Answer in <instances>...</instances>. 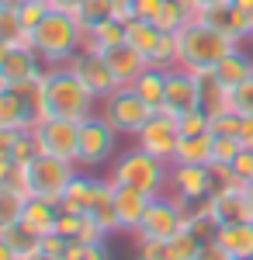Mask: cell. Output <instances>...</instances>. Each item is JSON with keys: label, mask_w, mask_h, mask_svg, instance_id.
Wrapping results in <instances>:
<instances>
[{"label": "cell", "mask_w": 253, "mask_h": 260, "mask_svg": "<svg viewBox=\"0 0 253 260\" xmlns=\"http://www.w3.org/2000/svg\"><path fill=\"white\" fill-rule=\"evenodd\" d=\"M31 94H35L39 118H70V121H83L90 115H98L101 101L87 90V83L70 66H49L42 73V80L31 87Z\"/></svg>", "instance_id": "1"}, {"label": "cell", "mask_w": 253, "mask_h": 260, "mask_svg": "<svg viewBox=\"0 0 253 260\" xmlns=\"http://www.w3.org/2000/svg\"><path fill=\"white\" fill-rule=\"evenodd\" d=\"M236 45H239V42L226 39V35H222L218 28H212L205 18L187 21V24L177 31V66H180V70H191V73L215 70Z\"/></svg>", "instance_id": "2"}, {"label": "cell", "mask_w": 253, "mask_h": 260, "mask_svg": "<svg viewBox=\"0 0 253 260\" xmlns=\"http://www.w3.org/2000/svg\"><path fill=\"white\" fill-rule=\"evenodd\" d=\"M31 35H35V52L45 59V66H66L83 49V24L77 21V14H66L56 7Z\"/></svg>", "instance_id": "3"}, {"label": "cell", "mask_w": 253, "mask_h": 260, "mask_svg": "<svg viewBox=\"0 0 253 260\" xmlns=\"http://www.w3.org/2000/svg\"><path fill=\"white\" fill-rule=\"evenodd\" d=\"M111 180H115V184L139 187V191L160 198V194H167V187H170V163L153 156V153H146L142 146H136V149L121 153V156L115 160Z\"/></svg>", "instance_id": "4"}, {"label": "cell", "mask_w": 253, "mask_h": 260, "mask_svg": "<svg viewBox=\"0 0 253 260\" xmlns=\"http://www.w3.org/2000/svg\"><path fill=\"white\" fill-rule=\"evenodd\" d=\"M125 42H132L146 56L149 66H160V70H174L177 66V35L163 31L156 21H149V18L125 21Z\"/></svg>", "instance_id": "5"}, {"label": "cell", "mask_w": 253, "mask_h": 260, "mask_svg": "<svg viewBox=\"0 0 253 260\" xmlns=\"http://www.w3.org/2000/svg\"><path fill=\"white\" fill-rule=\"evenodd\" d=\"M118 146V128L104 115H90L80 121V149H77V163L80 170H98L115 156Z\"/></svg>", "instance_id": "6"}, {"label": "cell", "mask_w": 253, "mask_h": 260, "mask_svg": "<svg viewBox=\"0 0 253 260\" xmlns=\"http://www.w3.org/2000/svg\"><path fill=\"white\" fill-rule=\"evenodd\" d=\"M101 115L118 128V136H132V139H136L139 132H142V125L156 115V108L146 104L132 87H118L111 98H104Z\"/></svg>", "instance_id": "7"}, {"label": "cell", "mask_w": 253, "mask_h": 260, "mask_svg": "<svg viewBox=\"0 0 253 260\" xmlns=\"http://www.w3.org/2000/svg\"><path fill=\"white\" fill-rule=\"evenodd\" d=\"M77 174H80L77 160H62V156H49V153H39L35 160L28 163L31 194H39V198H56L59 201Z\"/></svg>", "instance_id": "8"}, {"label": "cell", "mask_w": 253, "mask_h": 260, "mask_svg": "<svg viewBox=\"0 0 253 260\" xmlns=\"http://www.w3.org/2000/svg\"><path fill=\"white\" fill-rule=\"evenodd\" d=\"M184 219H187V205L167 191V194L153 198L149 212L142 215V225L136 229V240H170L184 229Z\"/></svg>", "instance_id": "9"}, {"label": "cell", "mask_w": 253, "mask_h": 260, "mask_svg": "<svg viewBox=\"0 0 253 260\" xmlns=\"http://www.w3.org/2000/svg\"><path fill=\"white\" fill-rule=\"evenodd\" d=\"M35 146L39 153H49V156H62V160H77L80 149V121L70 118H39L35 128Z\"/></svg>", "instance_id": "10"}, {"label": "cell", "mask_w": 253, "mask_h": 260, "mask_svg": "<svg viewBox=\"0 0 253 260\" xmlns=\"http://www.w3.org/2000/svg\"><path fill=\"white\" fill-rule=\"evenodd\" d=\"M49 66L35 49H0V87H35Z\"/></svg>", "instance_id": "11"}, {"label": "cell", "mask_w": 253, "mask_h": 260, "mask_svg": "<svg viewBox=\"0 0 253 260\" xmlns=\"http://www.w3.org/2000/svg\"><path fill=\"white\" fill-rule=\"evenodd\" d=\"M66 66H70V70L77 73L80 80L87 83V90H90L94 98H101V101L111 98L118 87H121V83H118V77H115V70L108 66V59H104V52H94V49H80V52H77V56H73L70 62H66Z\"/></svg>", "instance_id": "12"}, {"label": "cell", "mask_w": 253, "mask_h": 260, "mask_svg": "<svg viewBox=\"0 0 253 260\" xmlns=\"http://www.w3.org/2000/svg\"><path fill=\"white\" fill-rule=\"evenodd\" d=\"M177 142H180V125H177V115H170V111H156L136 136V146H142L146 153H153L167 163L174 160Z\"/></svg>", "instance_id": "13"}, {"label": "cell", "mask_w": 253, "mask_h": 260, "mask_svg": "<svg viewBox=\"0 0 253 260\" xmlns=\"http://www.w3.org/2000/svg\"><path fill=\"white\" fill-rule=\"evenodd\" d=\"M111 194H115V180L111 177H94L90 170H80L77 177L70 180V187L59 198V205L66 212H90V208H98L101 201L111 198Z\"/></svg>", "instance_id": "14"}, {"label": "cell", "mask_w": 253, "mask_h": 260, "mask_svg": "<svg viewBox=\"0 0 253 260\" xmlns=\"http://www.w3.org/2000/svg\"><path fill=\"white\" fill-rule=\"evenodd\" d=\"M177 201H184L187 208L208 198L212 191V167H195V163H170V187Z\"/></svg>", "instance_id": "15"}, {"label": "cell", "mask_w": 253, "mask_h": 260, "mask_svg": "<svg viewBox=\"0 0 253 260\" xmlns=\"http://www.w3.org/2000/svg\"><path fill=\"white\" fill-rule=\"evenodd\" d=\"M39 121V108H35V94L31 87H0V128H21L31 132Z\"/></svg>", "instance_id": "16"}, {"label": "cell", "mask_w": 253, "mask_h": 260, "mask_svg": "<svg viewBox=\"0 0 253 260\" xmlns=\"http://www.w3.org/2000/svg\"><path fill=\"white\" fill-rule=\"evenodd\" d=\"M191 108H201V87H198V77L191 70H167V101L160 111H170V115H184Z\"/></svg>", "instance_id": "17"}, {"label": "cell", "mask_w": 253, "mask_h": 260, "mask_svg": "<svg viewBox=\"0 0 253 260\" xmlns=\"http://www.w3.org/2000/svg\"><path fill=\"white\" fill-rule=\"evenodd\" d=\"M153 194L129 187V184H115V212H118V229L121 233H136L142 225V215L149 212Z\"/></svg>", "instance_id": "18"}, {"label": "cell", "mask_w": 253, "mask_h": 260, "mask_svg": "<svg viewBox=\"0 0 253 260\" xmlns=\"http://www.w3.org/2000/svg\"><path fill=\"white\" fill-rule=\"evenodd\" d=\"M104 59H108V66L115 70V77L121 87H129V83L136 80L139 73L149 66L146 62V56L139 52L132 42H118V45H111V49H104Z\"/></svg>", "instance_id": "19"}, {"label": "cell", "mask_w": 253, "mask_h": 260, "mask_svg": "<svg viewBox=\"0 0 253 260\" xmlns=\"http://www.w3.org/2000/svg\"><path fill=\"white\" fill-rule=\"evenodd\" d=\"M0 243H4L18 260H28V257H35V253H42V233L31 229L24 219L0 225Z\"/></svg>", "instance_id": "20"}, {"label": "cell", "mask_w": 253, "mask_h": 260, "mask_svg": "<svg viewBox=\"0 0 253 260\" xmlns=\"http://www.w3.org/2000/svg\"><path fill=\"white\" fill-rule=\"evenodd\" d=\"M201 18L208 21L212 28H218V31L226 35V39L239 42V45H243V42H250V28H246V14H243V11L236 7L233 0H229V4H218V7H208V11H205Z\"/></svg>", "instance_id": "21"}, {"label": "cell", "mask_w": 253, "mask_h": 260, "mask_svg": "<svg viewBox=\"0 0 253 260\" xmlns=\"http://www.w3.org/2000/svg\"><path fill=\"white\" fill-rule=\"evenodd\" d=\"M218 225H236V222H253V205L246 187L239 191H229V194H218V198H208Z\"/></svg>", "instance_id": "22"}, {"label": "cell", "mask_w": 253, "mask_h": 260, "mask_svg": "<svg viewBox=\"0 0 253 260\" xmlns=\"http://www.w3.org/2000/svg\"><path fill=\"white\" fill-rule=\"evenodd\" d=\"M59 215H62V205H59L56 198H39V194H31L28 205H24V222H28L31 229H39L42 236H45V233H56Z\"/></svg>", "instance_id": "23"}, {"label": "cell", "mask_w": 253, "mask_h": 260, "mask_svg": "<svg viewBox=\"0 0 253 260\" xmlns=\"http://www.w3.org/2000/svg\"><path fill=\"white\" fill-rule=\"evenodd\" d=\"M215 240L222 243V250H226L233 260H253V222L222 225Z\"/></svg>", "instance_id": "24"}, {"label": "cell", "mask_w": 253, "mask_h": 260, "mask_svg": "<svg viewBox=\"0 0 253 260\" xmlns=\"http://www.w3.org/2000/svg\"><path fill=\"white\" fill-rule=\"evenodd\" d=\"M212 149H215V136L201 132V136H180L177 153L170 163H195V167H212Z\"/></svg>", "instance_id": "25"}, {"label": "cell", "mask_w": 253, "mask_h": 260, "mask_svg": "<svg viewBox=\"0 0 253 260\" xmlns=\"http://www.w3.org/2000/svg\"><path fill=\"white\" fill-rule=\"evenodd\" d=\"M0 49H35L31 28H24L18 11L11 7H0Z\"/></svg>", "instance_id": "26"}, {"label": "cell", "mask_w": 253, "mask_h": 260, "mask_svg": "<svg viewBox=\"0 0 253 260\" xmlns=\"http://www.w3.org/2000/svg\"><path fill=\"white\" fill-rule=\"evenodd\" d=\"M129 87H132L146 104H153L156 111H160L163 101H167V70H160V66H146Z\"/></svg>", "instance_id": "27"}, {"label": "cell", "mask_w": 253, "mask_h": 260, "mask_svg": "<svg viewBox=\"0 0 253 260\" xmlns=\"http://www.w3.org/2000/svg\"><path fill=\"white\" fill-rule=\"evenodd\" d=\"M215 77L226 83L229 90H233V87H239V83L246 80V77H253V56L246 52V49H243V45H236L233 52H229L226 59L215 66Z\"/></svg>", "instance_id": "28"}, {"label": "cell", "mask_w": 253, "mask_h": 260, "mask_svg": "<svg viewBox=\"0 0 253 260\" xmlns=\"http://www.w3.org/2000/svg\"><path fill=\"white\" fill-rule=\"evenodd\" d=\"M118 42H125V21L121 18H108V21H98L94 28L83 31V49H94V52H104Z\"/></svg>", "instance_id": "29"}, {"label": "cell", "mask_w": 253, "mask_h": 260, "mask_svg": "<svg viewBox=\"0 0 253 260\" xmlns=\"http://www.w3.org/2000/svg\"><path fill=\"white\" fill-rule=\"evenodd\" d=\"M0 191H14L31 198V177H28V163L0 160Z\"/></svg>", "instance_id": "30"}, {"label": "cell", "mask_w": 253, "mask_h": 260, "mask_svg": "<svg viewBox=\"0 0 253 260\" xmlns=\"http://www.w3.org/2000/svg\"><path fill=\"white\" fill-rule=\"evenodd\" d=\"M115 14H118V0H83V7L77 11V21L87 31L98 21H108V18H115Z\"/></svg>", "instance_id": "31"}, {"label": "cell", "mask_w": 253, "mask_h": 260, "mask_svg": "<svg viewBox=\"0 0 253 260\" xmlns=\"http://www.w3.org/2000/svg\"><path fill=\"white\" fill-rule=\"evenodd\" d=\"M239 187H246V180L239 177L233 167H226V163H212V191H208V198L229 194V191H239Z\"/></svg>", "instance_id": "32"}, {"label": "cell", "mask_w": 253, "mask_h": 260, "mask_svg": "<svg viewBox=\"0 0 253 260\" xmlns=\"http://www.w3.org/2000/svg\"><path fill=\"white\" fill-rule=\"evenodd\" d=\"M153 21L160 24V28H163V31L177 35V31H180V28H184V24L191 21V14H187V11H184V7H180L177 0H167V4H163V11H160Z\"/></svg>", "instance_id": "33"}, {"label": "cell", "mask_w": 253, "mask_h": 260, "mask_svg": "<svg viewBox=\"0 0 253 260\" xmlns=\"http://www.w3.org/2000/svg\"><path fill=\"white\" fill-rule=\"evenodd\" d=\"M177 125H180V136H201V132H212V115L205 108H191L177 115Z\"/></svg>", "instance_id": "34"}, {"label": "cell", "mask_w": 253, "mask_h": 260, "mask_svg": "<svg viewBox=\"0 0 253 260\" xmlns=\"http://www.w3.org/2000/svg\"><path fill=\"white\" fill-rule=\"evenodd\" d=\"M239 153H243V142H239V136H215L212 163H226V167H233Z\"/></svg>", "instance_id": "35"}, {"label": "cell", "mask_w": 253, "mask_h": 260, "mask_svg": "<svg viewBox=\"0 0 253 260\" xmlns=\"http://www.w3.org/2000/svg\"><path fill=\"white\" fill-rule=\"evenodd\" d=\"M24 205H28V198H24V194H14V191H0V225L24 219Z\"/></svg>", "instance_id": "36"}, {"label": "cell", "mask_w": 253, "mask_h": 260, "mask_svg": "<svg viewBox=\"0 0 253 260\" xmlns=\"http://www.w3.org/2000/svg\"><path fill=\"white\" fill-rule=\"evenodd\" d=\"M62 260H111L108 246L104 243H80V240H70V250Z\"/></svg>", "instance_id": "37"}, {"label": "cell", "mask_w": 253, "mask_h": 260, "mask_svg": "<svg viewBox=\"0 0 253 260\" xmlns=\"http://www.w3.org/2000/svg\"><path fill=\"white\" fill-rule=\"evenodd\" d=\"M49 11H52V4H49V0H24V4L18 7V18L24 21V28H31V31H35L42 21H45Z\"/></svg>", "instance_id": "38"}, {"label": "cell", "mask_w": 253, "mask_h": 260, "mask_svg": "<svg viewBox=\"0 0 253 260\" xmlns=\"http://www.w3.org/2000/svg\"><path fill=\"white\" fill-rule=\"evenodd\" d=\"M239 125H243V115L236 108H226L212 115V136H239Z\"/></svg>", "instance_id": "39"}, {"label": "cell", "mask_w": 253, "mask_h": 260, "mask_svg": "<svg viewBox=\"0 0 253 260\" xmlns=\"http://www.w3.org/2000/svg\"><path fill=\"white\" fill-rule=\"evenodd\" d=\"M39 156V146H35V136L31 132H21L18 142L11 146V153L7 156H0V160H14V163H31Z\"/></svg>", "instance_id": "40"}, {"label": "cell", "mask_w": 253, "mask_h": 260, "mask_svg": "<svg viewBox=\"0 0 253 260\" xmlns=\"http://www.w3.org/2000/svg\"><path fill=\"white\" fill-rule=\"evenodd\" d=\"M136 260H174L167 240H136Z\"/></svg>", "instance_id": "41"}, {"label": "cell", "mask_w": 253, "mask_h": 260, "mask_svg": "<svg viewBox=\"0 0 253 260\" xmlns=\"http://www.w3.org/2000/svg\"><path fill=\"white\" fill-rule=\"evenodd\" d=\"M233 108L239 115H253V77H246L239 87H233Z\"/></svg>", "instance_id": "42"}, {"label": "cell", "mask_w": 253, "mask_h": 260, "mask_svg": "<svg viewBox=\"0 0 253 260\" xmlns=\"http://www.w3.org/2000/svg\"><path fill=\"white\" fill-rule=\"evenodd\" d=\"M66 250H70V236H62V233H45V236H42V253L62 260Z\"/></svg>", "instance_id": "43"}, {"label": "cell", "mask_w": 253, "mask_h": 260, "mask_svg": "<svg viewBox=\"0 0 253 260\" xmlns=\"http://www.w3.org/2000/svg\"><path fill=\"white\" fill-rule=\"evenodd\" d=\"M233 170H236V174H239V177H243V180H246V184H250V180H253V149H250V146H243V153L236 156Z\"/></svg>", "instance_id": "44"}, {"label": "cell", "mask_w": 253, "mask_h": 260, "mask_svg": "<svg viewBox=\"0 0 253 260\" xmlns=\"http://www.w3.org/2000/svg\"><path fill=\"white\" fill-rule=\"evenodd\" d=\"M198 260H233V257L222 250V243H218V240H208V243H201V253H198Z\"/></svg>", "instance_id": "45"}, {"label": "cell", "mask_w": 253, "mask_h": 260, "mask_svg": "<svg viewBox=\"0 0 253 260\" xmlns=\"http://www.w3.org/2000/svg\"><path fill=\"white\" fill-rule=\"evenodd\" d=\"M163 4L167 0H136V18H149L153 21L160 11H163Z\"/></svg>", "instance_id": "46"}, {"label": "cell", "mask_w": 253, "mask_h": 260, "mask_svg": "<svg viewBox=\"0 0 253 260\" xmlns=\"http://www.w3.org/2000/svg\"><path fill=\"white\" fill-rule=\"evenodd\" d=\"M239 142L253 149V115H243V125H239Z\"/></svg>", "instance_id": "47"}, {"label": "cell", "mask_w": 253, "mask_h": 260, "mask_svg": "<svg viewBox=\"0 0 253 260\" xmlns=\"http://www.w3.org/2000/svg\"><path fill=\"white\" fill-rule=\"evenodd\" d=\"M56 11H66V14H77L80 7H83V0H49Z\"/></svg>", "instance_id": "48"}, {"label": "cell", "mask_w": 253, "mask_h": 260, "mask_svg": "<svg viewBox=\"0 0 253 260\" xmlns=\"http://www.w3.org/2000/svg\"><path fill=\"white\" fill-rule=\"evenodd\" d=\"M233 4L246 14V28H250V39H253V0H233Z\"/></svg>", "instance_id": "49"}, {"label": "cell", "mask_w": 253, "mask_h": 260, "mask_svg": "<svg viewBox=\"0 0 253 260\" xmlns=\"http://www.w3.org/2000/svg\"><path fill=\"white\" fill-rule=\"evenodd\" d=\"M201 4V11H208V7H218V4H229V0H198Z\"/></svg>", "instance_id": "50"}, {"label": "cell", "mask_w": 253, "mask_h": 260, "mask_svg": "<svg viewBox=\"0 0 253 260\" xmlns=\"http://www.w3.org/2000/svg\"><path fill=\"white\" fill-rule=\"evenodd\" d=\"M24 0H0V7H11V11H18Z\"/></svg>", "instance_id": "51"}, {"label": "cell", "mask_w": 253, "mask_h": 260, "mask_svg": "<svg viewBox=\"0 0 253 260\" xmlns=\"http://www.w3.org/2000/svg\"><path fill=\"white\" fill-rule=\"evenodd\" d=\"M28 260H56V257H49V253H35V257H28Z\"/></svg>", "instance_id": "52"}, {"label": "cell", "mask_w": 253, "mask_h": 260, "mask_svg": "<svg viewBox=\"0 0 253 260\" xmlns=\"http://www.w3.org/2000/svg\"><path fill=\"white\" fill-rule=\"evenodd\" d=\"M246 194H250V205H253V180L246 184Z\"/></svg>", "instance_id": "53"}]
</instances>
